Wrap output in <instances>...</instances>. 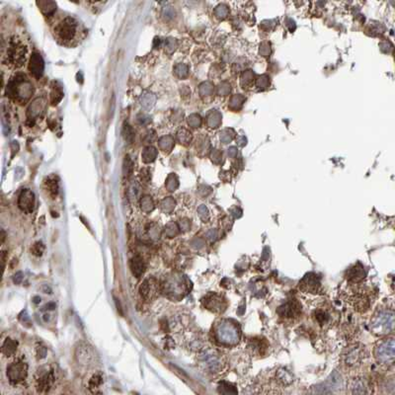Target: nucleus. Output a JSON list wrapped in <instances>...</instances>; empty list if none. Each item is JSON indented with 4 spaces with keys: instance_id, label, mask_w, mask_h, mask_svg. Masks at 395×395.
Returning <instances> with one entry per match:
<instances>
[{
    "instance_id": "21",
    "label": "nucleus",
    "mask_w": 395,
    "mask_h": 395,
    "mask_svg": "<svg viewBox=\"0 0 395 395\" xmlns=\"http://www.w3.org/2000/svg\"><path fill=\"white\" fill-rule=\"evenodd\" d=\"M102 382H103V378H102L101 376H99V374L94 376L89 382V388L90 390L98 388L102 384Z\"/></svg>"
},
{
    "instance_id": "10",
    "label": "nucleus",
    "mask_w": 395,
    "mask_h": 395,
    "mask_svg": "<svg viewBox=\"0 0 395 395\" xmlns=\"http://www.w3.org/2000/svg\"><path fill=\"white\" fill-rule=\"evenodd\" d=\"M347 392L351 394H368L370 392V384L364 376H355L349 380Z\"/></svg>"
},
{
    "instance_id": "16",
    "label": "nucleus",
    "mask_w": 395,
    "mask_h": 395,
    "mask_svg": "<svg viewBox=\"0 0 395 395\" xmlns=\"http://www.w3.org/2000/svg\"><path fill=\"white\" fill-rule=\"evenodd\" d=\"M206 356L204 358V362L206 364V366L210 368V372H216L218 370H220L222 368V360L220 358V355L216 352H212V353H206Z\"/></svg>"
},
{
    "instance_id": "3",
    "label": "nucleus",
    "mask_w": 395,
    "mask_h": 395,
    "mask_svg": "<svg viewBox=\"0 0 395 395\" xmlns=\"http://www.w3.org/2000/svg\"><path fill=\"white\" fill-rule=\"evenodd\" d=\"M394 347V337H386L380 339L374 348V356L376 362L388 368L392 366L395 358Z\"/></svg>"
},
{
    "instance_id": "20",
    "label": "nucleus",
    "mask_w": 395,
    "mask_h": 395,
    "mask_svg": "<svg viewBox=\"0 0 395 395\" xmlns=\"http://www.w3.org/2000/svg\"><path fill=\"white\" fill-rule=\"evenodd\" d=\"M46 191L50 196L54 197L58 195V184L54 178H48V181L46 182Z\"/></svg>"
},
{
    "instance_id": "22",
    "label": "nucleus",
    "mask_w": 395,
    "mask_h": 395,
    "mask_svg": "<svg viewBox=\"0 0 395 395\" xmlns=\"http://www.w3.org/2000/svg\"><path fill=\"white\" fill-rule=\"evenodd\" d=\"M44 251V245L42 242H36L32 247H31V252L35 256H42Z\"/></svg>"
},
{
    "instance_id": "4",
    "label": "nucleus",
    "mask_w": 395,
    "mask_h": 395,
    "mask_svg": "<svg viewBox=\"0 0 395 395\" xmlns=\"http://www.w3.org/2000/svg\"><path fill=\"white\" fill-rule=\"evenodd\" d=\"M366 358V349L360 344H354L342 354V364L349 370L358 368Z\"/></svg>"
},
{
    "instance_id": "5",
    "label": "nucleus",
    "mask_w": 395,
    "mask_h": 395,
    "mask_svg": "<svg viewBox=\"0 0 395 395\" xmlns=\"http://www.w3.org/2000/svg\"><path fill=\"white\" fill-rule=\"evenodd\" d=\"M354 286L350 288L351 294L349 296V300L354 308L360 312H366L368 310L370 306V292L364 286H360L358 282L353 284Z\"/></svg>"
},
{
    "instance_id": "17",
    "label": "nucleus",
    "mask_w": 395,
    "mask_h": 395,
    "mask_svg": "<svg viewBox=\"0 0 395 395\" xmlns=\"http://www.w3.org/2000/svg\"><path fill=\"white\" fill-rule=\"evenodd\" d=\"M130 268L134 276L136 278H140L146 270V265L142 258L140 256L134 257L132 260L130 261Z\"/></svg>"
},
{
    "instance_id": "28",
    "label": "nucleus",
    "mask_w": 395,
    "mask_h": 395,
    "mask_svg": "<svg viewBox=\"0 0 395 395\" xmlns=\"http://www.w3.org/2000/svg\"><path fill=\"white\" fill-rule=\"evenodd\" d=\"M34 302H35V304H39V302H40V298H39V296L34 298Z\"/></svg>"
},
{
    "instance_id": "23",
    "label": "nucleus",
    "mask_w": 395,
    "mask_h": 395,
    "mask_svg": "<svg viewBox=\"0 0 395 395\" xmlns=\"http://www.w3.org/2000/svg\"><path fill=\"white\" fill-rule=\"evenodd\" d=\"M253 78H254V74L251 70H247L242 76V84L244 82H245V85L250 84L253 82Z\"/></svg>"
},
{
    "instance_id": "26",
    "label": "nucleus",
    "mask_w": 395,
    "mask_h": 395,
    "mask_svg": "<svg viewBox=\"0 0 395 395\" xmlns=\"http://www.w3.org/2000/svg\"><path fill=\"white\" fill-rule=\"evenodd\" d=\"M271 50H270V46L268 44H263L260 48V54L264 56H268L270 54Z\"/></svg>"
},
{
    "instance_id": "12",
    "label": "nucleus",
    "mask_w": 395,
    "mask_h": 395,
    "mask_svg": "<svg viewBox=\"0 0 395 395\" xmlns=\"http://www.w3.org/2000/svg\"><path fill=\"white\" fill-rule=\"evenodd\" d=\"M54 382V372L52 370H46L40 372L39 376L37 378V388L40 392H48Z\"/></svg>"
},
{
    "instance_id": "1",
    "label": "nucleus",
    "mask_w": 395,
    "mask_h": 395,
    "mask_svg": "<svg viewBox=\"0 0 395 395\" xmlns=\"http://www.w3.org/2000/svg\"><path fill=\"white\" fill-rule=\"evenodd\" d=\"M370 331L378 336H386L394 329V310L390 306L378 308L370 322Z\"/></svg>"
},
{
    "instance_id": "6",
    "label": "nucleus",
    "mask_w": 395,
    "mask_h": 395,
    "mask_svg": "<svg viewBox=\"0 0 395 395\" xmlns=\"http://www.w3.org/2000/svg\"><path fill=\"white\" fill-rule=\"evenodd\" d=\"M56 32L60 40L68 42L76 38L78 32V23L72 18H66L56 28Z\"/></svg>"
},
{
    "instance_id": "18",
    "label": "nucleus",
    "mask_w": 395,
    "mask_h": 395,
    "mask_svg": "<svg viewBox=\"0 0 395 395\" xmlns=\"http://www.w3.org/2000/svg\"><path fill=\"white\" fill-rule=\"evenodd\" d=\"M42 62L39 54H34V56L31 60V64H30V70L31 72L36 76L37 78H40L42 74Z\"/></svg>"
},
{
    "instance_id": "15",
    "label": "nucleus",
    "mask_w": 395,
    "mask_h": 395,
    "mask_svg": "<svg viewBox=\"0 0 395 395\" xmlns=\"http://www.w3.org/2000/svg\"><path fill=\"white\" fill-rule=\"evenodd\" d=\"M18 204L19 208L25 212H31L34 210V206H35V195L32 191L26 189L24 190L20 197H19V200H18Z\"/></svg>"
},
{
    "instance_id": "14",
    "label": "nucleus",
    "mask_w": 395,
    "mask_h": 395,
    "mask_svg": "<svg viewBox=\"0 0 395 395\" xmlns=\"http://www.w3.org/2000/svg\"><path fill=\"white\" fill-rule=\"evenodd\" d=\"M206 306L208 310L214 312H222L226 310V298L218 294H210L206 298Z\"/></svg>"
},
{
    "instance_id": "7",
    "label": "nucleus",
    "mask_w": 395,
    "mask_h": 395,
    "mask_svg": "<svg viewBox=\"0 0 395 395\" xmlns=\"http://www.w3.org/2000/svg\"><path fill=\"white\" fill-rule=\"evenodd\" d=\"M278 314L286 322H294L302 314V306L296 300H290L278 308Z\"/></svg>"
},
{
    "instance_id": "13",
    "label": "nucleus",
    "mask_w": 395,
    "mask_h": 395,
    "mask_svg": "<svg viewBox=\"0 0 395 395\" xmlns=\"http://www.w3.org/2000/svg\"><path fill=\"white\" fill-rule=\"evenodd\" d=\"M142 296L148 300H152L156 298L158 294V284L156 278H146L140 288Z\"/></svg>"
},
{
    "instance_id": "8",
    "label": "nucleus",
    "mask_w": 395,
    "mask_h": 395,
    "mask_svg": "<svg viewBox=\"0 0 395 395\" xmlns=\"http://www.w3.org/2000/svg\"><path fill=\"white\" fill-rule=\"evenodd\" d=\"M25 46L18 40H11L7 50V58L16 66H21L25 62Z\"/></svg>"
},
{
    "instance_id": "11",
    "label": "nucleus",
    "mask_w": 395,
    "mask_h": 395,
    "mask_svg": "<svg viewBox=\"0 0 395 395\" xmlns=\"http://www.w3.org/2000/svg\"><path fill=\"white\" fill-rule=\"evenodd\" d=\"M300 288L306 294H318L321 290L320 278L314 273L308 274L300 282Z\"/></svg>"
},
{
    "instance_id": "2",
    "label": "nucleus",
    "mask_w": 395,
    "mask_h": 395,
    "mask_svg": "<svg viewBox=\"0 0 395 395\" xmlns=\"http://www.w3.org/2000/svg\"><path fill=\"white\" fill-rule=\"evenodd\" d=\"M214 337L220 345L234 347L241 338V330L236 322L232 320H222L214 328Z\"/></svg>"
},
{
    "instance_id": "19",
    "label": "nucleus",
    "mask_w": 395,
    "mask_h": 395,
    "mask_svg": "<svg viewBox=\"0 0 395 395\" xmlns=\"http://www.w3.org/2000/svg\"><path fill=\"white\" fill-rule=\"evenodd\" d=\"M17 345H18V343L16 341H13L12 339L7 338L3 344V347H2L3 354H5L7 356L13 355L17 350Z\"/></svg>"
},
{
    "instance_id": "9",
    "label": "nucleus",
    "mask_w": 395,
    "mask_h": 395,
    "mask_svg": "<svg viewBox=\"0 0 395 395\" xmlns=\"http://www.w3.org/2000/svg\"><path fill=\"white\" fill-rule=\"evenodd\" d=\"M27 372H28V366L26 362L22 360H17L15 362H12L7 368V376L11 382L17 384L21 380H24L27 376Z\"/></svg>"
},
{
    "instance_id": "24",
    "label": "nucleus",
    "mask_w": 395,
    "mask_h": 395,
    "mask_svg": "<svg viewBox=\"0 0 395 395\" xmlns=\"http://www.w3.org/2000/svg\"><path fill=\"white\" fill-rule=\"evenodd\" d=\"M243 101H244V97H242L240 95H236L232 100V106L234 107V105H236L234 108H240L243 104Z\"/></svg>"
},
{
    "instance_id": "27",
    "label": "nucleus",
    "mask_w": 395,
    "mask_h": 395,
    "mask_svg": "<svg viewBox=\"0 0 395 395\" xmlns=\"http://www.w3.org/2000/svg\"><path fill=\"white\" fill-rule=\"evenodd\" d=\"M23 276V275H22L21 272L17 273V274L14 276V282H15V284H20L21 280H22V278H23V276Z\"/></svg>"
},
{
    "instance_id": "25",
    "label": "nucleus",
    "mask_w": 395,
    "mask_h": 395,
    "mask_svg": "<svg viewBox=\"0 0 395 395\" xmlns=\"http://www.w3.org/2000/svg\"><path fill=\"white\" fill-rule=\"evenodd\" d=\"M257 83H258V86H259L260 88H267L268 85H269V78H268L267 76H260V78H258Z\"/></svg>"
}]
</instances>
